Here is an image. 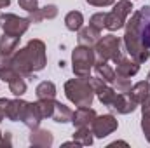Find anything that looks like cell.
Listing matches in <instances>:
<instances>
[{"instance_id": "1", "label": "cell", "mask_w": 150, "mask_h": 148, "mask_svg": "<svg viewBox=\"0 0 150 148\" xmlns=\"http://www.w3.org/2000/svg\"><path fill=\"white\" fill-rule=\"evenodd\" d=\"M124 45H126V51L127 54L138 61L140 65L149 61L150 58V51L149 47H145L142 44V38H140V33H138V18H136V12L131 14V19L126 21L124 25Z\"/></svg>"}, {"instance_id": "2", "label": "cell", "mask_w": 150, "mask_h": 148, "mask_svg": "<svg viewBox=\"0 0 150 148\" xmlns=\"http://www.w3.org/2000/svg\"><path fill=\"white\" fill-rule=\"evenodd\" d=\"M65 96L75 106H91L94 99V91L87 78H70L65 84Z\"/></svg>"}, {"instance_id": "3", "label": "cell", "mask_w": 150, "mask_h": 148, "mask_svg": "<svg viewBox=\"0 0 150 148\" xmlns=\"http://www.w3.org/2000/svg\"><path fill=\"white\" fill-rule=\"evenodd\" d=\"M96 61V52L93 47L87 45H77L72 51V70L75 77L87 78Z\"/></svg>"}, {"instance_id": "4", "label": "cell", "mask_w": 150, "mask_h": 148, "mask_svg": "<svg viewBox=\"0 0 150 148\" xmlns=\"http://www.w3.org/2000/svg\"><path fill=\"white\" fill-rule=\"evenodd\" d=\"M120 44L122 40L115 35H105V37H100V40L96 42V45L93 47L94 52H96V58L100 59H105V61H112L117 63L120 58H122V49H120Z\"/></svg>"}, {"instance_id": "5", "label": "cell", "mask_w": 150, "mask_h": 148, "mask_svg": "<svg viewBox=\"0 0 150 148\" xmlns=\"http://www.w3.org/2000/svg\"><path fill=\"white\" fill-rule=\"evenodd\" d=\"M131 12H133V2L131 0H117V4H113V9L110 12H107L105 28L110 32H117V30L124 28Z\"/></svg>"}, {"instance_id": "6", "label": "cell", "mask_w": 150, "mask_h": 148, "mask_svg": "<svg viewBox=\"0 0 150 148\" xmlns=\"http://www.w3.org/2000/svg\"><path fill=\"white\" fill-rule=\"evenodd\" d=\"M0 28L7 35L23 37L30 28V21H28V18H19L11 12H2L0 14Z\"/></svg>"}, {"instance_id": "7", "label": "cell", "mask_w": 150, "mask_h": 148, "mask_svg": "<svg viewBox=\"0 0 150 148\" xmlns=\"http://www.w3.org/2000/svg\"><path fill=\"white\" fill-rule=\"evenodd\" d=\"M26 54L30 58V65L33 73L35 72H42L47 65V54H45V44L40 38H32L28 40V44L25 45Z\"/></svg>"}, {"instance_id": "8", "label": "cell", "mask_w": 150, "mask_h": 148, "mask_svg": "<svg viewBox=\"0 0 150 148\" xmlns=\"http://www.w3.org/2000/svg\"><path fill=\"white\" fill-rule=\"evenodd\" d=\"M117 127H119V122H117V118L112 113L96 115V118L91 124V131H93L94 138H100V140L107 138L108 134H112L113 131H117Z\"/></svg>"}, {"instance_id": "9", "label": "cell", "mask_w": 150, "mask_h": 148, "mask_svg": "<svg viewBox=\"0 0 150 148\" xmlns=\"http://www.w3.org/2000/svg\"><path fill=\"white\" fill-rule=\"evenodd\" d=\"M136 18H138V33L142 44L150 49V5H145L140 11H136Z\"/></svg>"}, {"instance_id": "10", "label": "cell", "mask_w": 150, "mask_h": 148, "mask_svg": "<svg viewBox=\"0 0 150 148\" xmlns=\"http://www.w3.org/2000/svg\"><path fill=\"white\" fill-rule=\"evenodd\" d=\"M96 115L98 113L91 106H77V110L72 113V124L74 127H91Z\"/></svg>"}, {"instance_id": "11", "label": "cell", "mask_w": 150, "mask_h": 148, "mask_svg": "<svg viewBox=\"0 0 150 148\" xmlns=\"http://www.w3.org/2000/svg\"><path fill=\"white\" fill-rule=\"evenodd\" d=\"M28 141H30V145H33V147L49 148V147H52V143H54V136H52L51 131L40 129V125H38V127H35V129H32Z\"/></svg>"}, {"instance_id": "12", "label": "cell", "mask_w": 150, "mask_h": 148, "mask_svg": "<svg viewBox=\"0 0 150 148\" xmlns=\"http://www.w3.org/2000/svg\"><path fill=\"white\" fill-rule=\"evenodd\" d=\"M26 105L28 101L21 99V98H16V99H9V105H7V111H5V118L12 120V122H23V117H25V111H26Z\"/></svg>"}, {"instance_id": "13", "label": "cell", "mask_w": 150, "mask_h": 148, "mask_svg": "<svg viewBox=\"0 0 150 148\" xmlns=\"http://www.w3.org/2000/svg\"><path fill=\"white\" fill-rule=\"evenodd\" d=\"M140 72V63L134 61L131 56L129 58H120L117 63H115V75H120V77H134V75Z\"/></svg>"}, {"instance_id": "14", "label": "cell", "mask_w": 150, "mask_h": 148, "mask_svg": "<svg viewBox=\"0 0 150 148\" xmlns=\"http://www.w3.org/2000/svg\"><path fill=\"white\" fill-rule=\"evenodd\" d=\"M136 106H138V103L129 94L117 92V98H115V101L112 103L110 108H113V110L117 111V113H120V115H127V113H133V111L136 110Z\"/></svg>"}, {"instance_id": "15", "label": "cell", "mask_w": 150, "mask_h": 148, "mask_svg": "<svg viewBox=\"0 0 150 148\" xmlns=\"http://www.w3.org/2000/svg\"><path fill=\"white\" fill-rule=\"evenodd\" d=\"M42 120H44V117H42V113L38 110L37 101L35 103H28L26 105V111H25V117H23V124L26 127H30V129H35V127L40 125Z\"/></svg>"}, {"instance_id": "16", "label": "cell", "mask_w": 150, "mask_h": 148, "mask_svg": "<svg viewBox=\"0 0 150 148\" xmlns=\"http://www.w3.org/2000/svg\"><path fill=\"white\" fill-rule=\"evenodd\" d=\"M101 37V32H98L93 26H86L79 30V45H87V47H94L96 42Z\"/></svg>"}, {"instance_id": "17", "label": "cell", "mask_w": 150, "mask_h": 148, "mask_svg": "<svg viewBox=\"0 0 150 148\" xmlns=\"http://www.w3.org/2000/svg\"><path fill=\"white\" fill-rule=\"evenodd\" d=\"M93 68H94V72H96V77H100V78H101V80H105L107 84H112V82H113V78H115V70L108 65V61L96 58V61H94V66H93Z\"/></svg>"}, {"instance_id": "18", "label": "cell", "mask_w": 150, "mask_h": 148, "mask_svg": "<svg viewBox=\"0 0 150 148\" xmlns=\"http://www.w3.org/2000/svg\"><path fill=\"white\" fill-rule=\"evenodd\" d=\"M129 96H131L138 105H142V103L150 96V82L149 80H140V82L133 84V87H131V91H129Z\"/></svg>"}, {"instance_id": "19", "label": "cell", "mask_w": 150, "mask_h": 148, "mask_svg": "<svg viewBox=\"0 0 150 148\" xmlns=\"http://www.w3.org/2000/svg\"><path fill=\"white\" fill-rule=\"evenodd\" d=\"M72 113L67 105H63L61 101H54V111H52V120L58 122V124H67V122H72Z\"/></svg>"}, {"instance_id": "20", "label": "cell", "mask_w": 150, "mask_h": 148, "mask_svg": "<svg viewBox=\"0 0 150 148\" xmlns=\"http://www.w3.org/2000/svg\"><path fill=\"white\" fill-rule=\"evenodd\" d=\"M56 85L54 82L51 80H44L40 82L37 87H35V94H37V99H54L56 98Z\"/></svg>"}, {"instance_id": "21", "label": "cell", "mask_w": 150, "mask_h": 148, "mask_svg": "<svg viewBox=\"0 0 150 148\" xmlns=\"http://www.w3.org/2000/svg\"><path fill=\"white\" fill-rule=\"evenodd\" d=\"M94 140V134L91 131V127H75L74 132V141L79 143L80 147H91Z\"/></svg>"}, {"instance_id": "22", "label": "cell", "mask_w": 150, "mask_h": 148, "mask_svg": "<svg viewBox=\"0 0 150 148\" xmlns=\"http://www.w3.org/2000/svg\"><path fill=\"white\" fill-rule=\"evenodd\" d=\"M84 25V16L80 11H70L67 16H65V26L67 30L70 32H79Z\"/></svg>"}, {"instance_id": "23", "label": "cell", "mask_w": 150, "mask_h": 148, "mask_svg": "<svg viewBox=\"0 0 150 148\" xmlns=\"http://www.w3.org/2000/svg\"><path fill=\"white\" fill-rule=\"evenodd\" d=\"M19 38L21 37H14V35H7V33H4V35L0 37V52L11 56V54L18 49V45H19Z\"/></svg>"}, {"instance_id": "24", "label": "cell", "mask_w": 150, "mask_h": 148, "mask_svg": "<svg viewBox=\"0 0 150 148\" xmlns=\"http://www.w3.org/2000/svg\"><path fill=\"white\" fill-rule=\"evenodd\" d=\"M96 96H98V99H100V103L101 105H105V106H112V103L115 101V98H117V91L110 87L108 84H105L100 91H96L94 92Z\"/></svg>"}, {"instance_id": "25", "label": "cell", "mask_w": 150, "mask_h": 148, "mask_svg": "<svg viewBox=\"0 0 150 148\" xmlns=\"http://www.w3.org/2000/svg\"><path fill=\"white\" fill-rule=\"evenodd\" d=\"M26 89H28V85H26L23 75H16V77L9 82V91H11L16 98H21V96L26 92Z\"/></svg>"}, {"instance_id": "26", "label": "cell", "mask_w": 150, "mask_h": 148, "mask_svg": "<svg viewBox=\"0 0 150 148\" xmlns=\"http://www.w3.org/2000/svg\"><path fill=\"white\" fill-rule=\"evenodd\" d=\"M113 89L117 91V92H122V94H129V91H131V87H133V84H131V78L129 77H120V75H115V78H113Z\"/></svg>"}, {"instance_id": "27", "label": "cell", "mask_w": 150, "mask_h": 148, "mask_svg": "<svg viewBox=\"0 0 150 148\" xmlns=\"http://www.w3.org/2000/svg\"><path fill=\"white\" fill-rule=\"evenodd\" d=\"M54 101L56 99H38V110L42 113L44 118H51L52 117V111H54Z\"/></svg>"}, {"instance_id": "28", "label": "cell", "mask_w": 150, "mask_h": 148, "mask_svg": "<svg viewBox=\"0 0 150 148\" xmlns=\"http://www.w3.org/2000/svg\"><path fill=\"white\" fill-rule=\"evenodd\" d=\"M105 19H107V12H96V14L91 16L89 26H93V28H96L98 32H101V30L105 28Z\"/></svg>"}, {"instance_id": "29", "label": "cell", "mask_w": 150, "mask_h": 148, "mask_svg": "<svg viewBox=\"0 0 150 148\" xmlns=\"http://www.w3.org/2000/svg\"><path fill=\"white\" fill-rule=\"evenodd\" d=\"M40 12H42V18L44 19H54L58 16V7L54 4H49V5L40 7Z\"/></svg>"}, {"instance_id": "30", "label": "cell", "mask_w": 150, "mask_h": 148, "mask_svg": "<svg viewBox=\"0 0 150 148\" xmlns=\"http://www.w3.org/2000/svg\"><path fill=\"white\" fill-rule=\"evenodd\" d=\"M18 2H19V7L25 9L26 12H33V11H37L38 9L37 0H18Z\"/></svg>"}, {"instance_id": "31", "label": "cell", "mask_w": 150, "mask_h": 148, "mask_svg": "<svg viewBox=\"0 0 150 148\" xmlns=\"http://www.w3.org/2000/svg\"><path fill=\"white\" fill-rule=\"evenodd\" d=\"M142 131L145 134V140L150 143V117L142 115Z\"/></svg>"}, {"instance_id": "32", "label": "cell", "mask_w": 150, "mask_h": 148, "mask_svg": "<svg viewBox=\"0 0 150 148\" xmlns=\"http://www.w3.org/2000/svg\"><path fill=\"white\" fill-rule=\"evenodd\" d=\"M7 68H14L12 66V59L9 54H2L0 52V72L2 70H7Z\"/></svg>"}, {"instance_id": "33", "label": "cell", "mask_w": 150, "mask_h": 148, "mask_svg": "<svg viewBox=\"0 0 150 148\" xmlns=\"http://www.w3.org/2000/svg\"><path fill=\"white\" fill-rule=\"evenodd\" d=\"M89 5H94V7H110L115 4V0H86Z\"/></svg>"}, {"instance_id": "34", "label": "cell", "mask_w": 150, "mask_h": 148, "mask_svg": "<svg viewBox=\"0 0 150 148\" xmlns=\"http://www.w3.org/2000/svg\"><path fill=\"white\" fill-rule=\"evenodd\" d=\"M44 18H42V12H40V7H38L37 11H33V12H28V21L30 23H40Z\"/></svg>"}, {"instance_id": "35", "label": "cell", "mask_w": 150, "mask_h": 148, "mask_svg": "<svg viewBox=\"0 0 150 148\" xmlns=\"http://www.w3.org/2000/svg\"><path fill=\"white\" fill-rule=\"evenodd\" d=\"M7 105H9V99H7V98H0V122H2L4 118H5Z\"/></svg>"}, {"instance_id": "36", "label": "cell", "mask_w": 150, "mask_h": 148, "mask_svg": "<svg viewBox=\"0 0 150 148\" xmlns=\"http://www.w3.org/2000/svg\"><path fill=\"white\" fill-rule=\"evenodd\" d=\"M142 115H145V117H150V96L142 103Z\"/></svg>"}, {"instance_id": "37", "label": "cell", "mask_w": 150, "mask_h": 148, "mask_svg": "<svg viewBox=\"0 0 150 148\" xmlns=\"http://www.w3.org/2000/svg\"><path fill=\"white\" fill-rule=\"evenodd\" d=\"M9 145H11V134H9V132H5V138H2L0 147H9Z\"/></svg>"}, {"instance_id": "38", "label": "cell", "mask_w": 150, "mask_h": 148, "mask_svg": "<svg viewBox=\"0 0 150 148\" xmlns=\"http://www.w3.org/2000/svg\"><path fill=\"white\" fill-rule=\"evenodd\" d=\"M117 145H122V147H127V143H126V141H113V143H110V145H108V148H112V147H117Z\"/></svg>"}, {"instance_id": "39", "label": "cell", "mask_w": 150, "mask_h": 148, "mask_svg": "<svg viewBox=\"0 0 150 148\" xmlns=\"http://www.w3.org/2000/svg\"><path fill=\"white\" fill-rule=\"evenodd\" d=\"M11 5V0H0V9H5Z\"/></svg>"}, {"instance_id": "40", "label": "cell", "mask_w": 150, "mask_h": 148, "mask_svg": "<svg viewBox=\"0 0 150 148\" xmlns=\"http://www.w3.org/2000/svg\"><path fill=\"white\" fill-rule=\"evenodd\" d=\"M2 138H4V136H2V131H0V143H2Z\"/></svg>"}, {"instance_id": "41", "label": "cell", "mask_w": 150, "mask_h": 148, "mask_svg": "<svg viewBox=\"0 0 150 148\" xmlns=\"http://www.w3.org/2000/svg\"><path fill=\"white\" fill-rule=\"evenodd\" d=\"M147 78H149V82H150V72H149V75H147Z\"/></svg>"}]
</instances>
